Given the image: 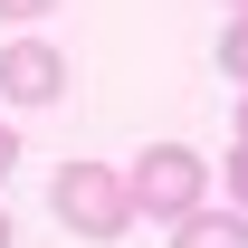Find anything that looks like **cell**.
Returning a JSON list of instances; mask_svg holds the SVG:
<instances>
[{"mask_svg": "<svg viewBox=\"0 0 248 248\" xmlns=\"http://www.w3.org/2000/svg\"><path fill=\"white\" fill-rule=\"evenodd\" d=\"M48 191H58V219L77 239H95V248L134 229V191H124V172H105V162H67Z\"/></svg>", "mask_w": 248, "mask_h": 248, "instance_id": "1", "label": "cell"}, {"mask_svg": "<svg viewBox=\"0 0 248 248\" xmlns=\"http://www.w3.org/2000/svg\"><path fill=\"white\" fill-rule=\"evenodd\" d=\"M124 191H134V219H182V210H201L210 162L191 153V143H153V153L124 172Z\"/></svg>", "mask_w": 248, "mask_h": 248, "instance_id": "2", "label": "cell"}, {"mask_svg": "<svg viewBox=\"0 0 248 248\" xmlns=\"http://www.w3.org/2000/svg\"><path fill=\"white\" fill-rule=\"evenodd\" d=\"M0 95H10V105H58L67 95V48L10 38V48H0Z\"/></svg>", "mask_w": 248, "mask_h": 248, "instance_id": "3", "label": "cell"}, {"mask_svg": "<svg viewBox=\"0 0 248 248\" xmlns=\"http://www.w3.org/2000/svg\"><path fill=\"white\" fill-rule=\"evenodd\" d=\"M58 0H0V29H29V19H48Z\"/></svg>", "mask_w": 248, "mask_h": 248, "instance_id": "6", "label": "cell"}, {"mask_svg": "<svg viewBox=\"0 0 248 248\" xmlns=\"http://www.w3.org/2000/svg\"><path fill=\"white\" fill-rule=\"evenodd\" d=\"M0 248H10V210H0Z\"/></svg>", "mask_w": 248, "mask_h": 248, "instance_id": "9", "label": "cell"}, {"mask_svg": "<svg viewBox=\"0 0 248 248\" xmlns=\"http://www.w3.org/2000/svg\"><path fill=\"white\" fill-rule=\"evenodd\" d=\"M229 191H239V210H248V143L229 153Z\"/></svg>", "mask_w": 248, "mask_h": 248, "instance_id": "7", "label": "cell"}, {"mask_svg": "<svg viewBox=\"0 0 248 248\" xmlns=\"http://www.w3.org/2000/svg\"><path fill=\"white\" fill-rule=\"evenodd\" d=\"M229 10H248V0H229Z\"/></svg>", "mask_w": 248, "mask_h": 248, "instance_id": "11", "label": "cell"}, {"mask_svg": "<svg viewBox=\"0 0 248 248\" xmlns=\"http://www.w3.org/2000/svg\"><path fill=\"white\" fill-rule=\"evenodd\" d=\"M172 248H248V210H182L172 219Z\"/></svg>", "mask_w": 248, "mask_h": 248, "instance_id": "4", "label": "cell"}, {"mask_svg": "<svg viewBox=\"0 0 248 248\" xmlns=\"http://www.w3.org/2000/svg\"><path fill=\"white\" fill-rule=\"evenodd\" d=\"M219 67L248 86V10H229V29H219Z\"/></svg>", "mask_w": 248, "mask_h": 248, "instance_id": "5", "label": "cell"}, {"mask_svg": "<svg viewBox=\"0 0 248 248\" xmlns=\"http://www.w3.org/2000/svg\"><path fill=\"white\" fill-rule=\"evenodd\" d=\"M10 162H19V134H10V124H0V182H10Z\"/></svg>", "mask_w": 248, "mask_h": 248, "instance_id": "8", "label": "cell"}, {"mask_svg": "<svg viewBox=\"0 0 248 248\" xmlns=\"http://www.w3.org/2000/svg\"><path fill=\"white\" fill-rule=\"evenodd\" d=\"M239 143H248V105H239Z\"/></svg>", "mask_w": 248, "mask_h": 248, "instance_id": "10", "label": "cell"}]
</instances>
